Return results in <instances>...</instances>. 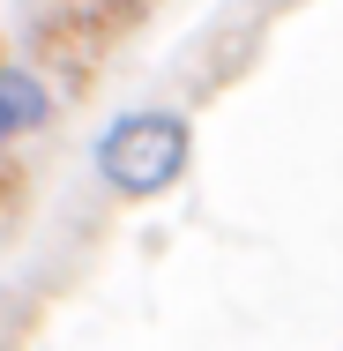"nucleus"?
<instances>
[{
  "instance_id": "nucleus-2",
  "label": "nucleus",
  "mask_w": 343,
  "mask_h": 351,
  "mask_svg": "<svg viewBox=\"0 0 343 351\" xmlns=\"http://www.w3.org/2000/svg\"><path fill=\"white\" fill-rule=\"evenodd\" d=\"M53 120V97H45V82L38 75H15V68H0V142H23V135H38Z\"/></svg>"
},
{
  "instance_id": "nucleus-1",
  "label": "nucleus",
  "mask_w": 343,
  "mask_h": 351,
  "mask_svg": "<svg viewBox=\"0 0 343 351\" xmlns=\"http://www.w3.org/2000/svg\"><path fill=\"white\" fill-rule=\"evenodd\" d=\"M187 157H194L187 120L164 112V105H142V112H120V120L97 135V180H105L112 195H127V202H149V195L179 187Z\"/></svg>"
}]
</instances>
